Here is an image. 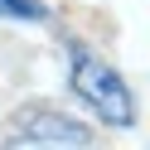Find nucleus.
Here are the masks:
<instances>
[{
  "mask_svg": "<svg viewBox=\"0 0 150 150\" xmlns=\"http://www.w3.org/2000/svg\"><path fill=\"white\" fill-rule=\"evenodd\" d=\"M68 63H73V68H68L73 73V92H78L107 126H121V131L136 126V97H131L126 78H121L107 58H97V53H87L82 44H73Z\"/></svg>",
  "mask_w": 150,
  "mask_h": 150,
  "instance_id": "obj_1",
  "label": "nucleus"
},
{
  "mask_svg": "<svg viewBox=\"0 0 150 150\" xmlns=\"http://www.w3.org/2000/svg\"><path fill=\"white\" fill-rule=\"evenodd\" d=\"M10 145H92V131L82 126V121L63 116V111H20V121L10 126Z\"/></svg>",
  "mask_w": 150,
  "mask_h": 150,
  "instance_id": "obj_2",
  "label": "nucleus"
},
{
  "mask_svg": "<svg viewBox=\"0 0 150 150\" xmlns=\"http://www.w3.org/2000/svg\"><path fill=\"white\" fill-rule=\"evenodd\" d=\"M0 15H5V20L39 24V20H49V5H44V0H0Z\"/></svg>",
  "mask_w": 150,
  "mask_h": 150,
  "instance_id": "obj_3",
  "label": "nucleus"
}]
</instances>
